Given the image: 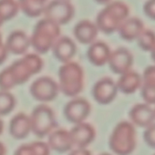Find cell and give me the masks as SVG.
Here are the masks:
<instances>
[{"mask_svg": "<svg viewBox=\"0 0 155 155\" xmlns=\"http://www.w3.org/2000/svg\"><path fill=\"white\" fill-rule=\"evenodd\" d=\"M130 8L123 1H113L108 3L97 15L96 26L99 30L111 34L118 31L121 23L129 18Z\"/></svg>", "mask_w": 155, "mask_h": 155, "instance_id": "cell-2", "label": "cell"}, {"mask_svg": "<svg viewBox=\"0 0 155 155\" xmlns=\"http://www.w3.org/2000/svg\"><path fill=\"white\" fill-rule=\"evenodd\" d=\"M3 130H4V122H3V120H1V118H0V135L2 134Z\"/></svg>", "mask_w": 155, "mask_h": 155, "instance_id": "cell-33", "label": "cell"}, {"mask_svg": "<svg viewBox=\"0 0 155 155\" xmlns=\"http://www.w3.org/2000/svg\"><path fill=\"white\" fill-rule=\"evenodd\" d=\"M68 155H91V152L87 148H76Z\"/></svg>", "mask_w": 155, "mask_h": 155, "instance_id": "cell-30", "label": "cell"}, {"mask_svg": "<svg viewBox=\"0 0 155 155\" xmlns=\"http://www.w3.org/2000/svg\"><path fill=\"white\" fill-rule=\"evenodd\" d=\"M16 106V99L9 91H0V116L9 114Z\"/></svg>", "mask_w": 155, "mask_h": 155, "instance_id": "cell-25", "label": "cell"}, {"mask_svg": "<svg viewBox=\"0 0 155 155\" xmlns=\"http://www.w3.org/2000/svg\"><path fill=\"white\" fill-rule=\"evenodd\" d=\"M42 14L45 18L60 26L70 21L74 15V8L69 0H51L46 4Z\"/></svg>", "mask_w": 155, "mask_h": 155, "instance_id": "cell-7", "label": "cell"}, {"mask_svg": "<svg viewBox=\"0 0 155 155\" xmlns=\"http://www.w3.org/2000/svg\"><path fill=\"white\" fill-rule=\"evenodd\" d=\"M137 42L142 50L150 52L155 47V32L150 29H144L138 37Z\"/></svg>", "mask_w": 155, "mask_h": 155, "instance_id": "cell-26", "label": "cell"}, {"mask_svg": "<svg viewBox=\"0 0 155 155\" xmlns=\"http://www.w3.org/2000/svg\"><path fill=\"white\" fill-rule=\"evenodd\" d=\"M55 58L64 63L71 61L77 52V46L75 42L68 37H59L52 48Z\"/></svg>", "mask_w": 155, "mask_h": 155, "instance_id": "cell-15", "label": "cell"}, {"mask_svg": "<svg viewBox=\"0 0 155 155\" xmlns=\"http://www.w3.org/2000/svg\"><path fill=\"white\" fill-rule=\"evenodd\" d=\"M48 145L49 149L61 153L67 152L74 147L69 131L64 129L54 130L48 135Z\"/></svg>", "mask_w": 155, "mask_h": 155, "instance_id": "cell-17", "label": "cell"}, {"mask_svg": "<svg viewBox=\"0 0 155 155\" xmlns=\"http://www.w3.org/2000/svg\"><path fill=\"white\" fill-rule=\"evenodd\" d=\"M153 111H154V117H155V108L153 109Z\"/></svg>", "mask_w": 155, "mask_h": 155, "instance_id": "cell-39", "label": "cell"}, {"mask_svg": "<svg viewBox=\"0 0 155 155\" xmlns=\"http://www.w3.org/2000/svg\"><path fill=\"white\" fill-rule=\"evenodd\" d=\"M101 155H110V154H109V153H102V154H101Z\"/></svg>", "mask_w": 155, "mask_h": 155, "instance_id": "cell-38", "label": "cell"}, {"mask_svg": "<svg viewBox=\"0 0 155 155\" xmlns=\"http://www.w3.org/2000/svg\"><path fill=\"white\" fill-rule=\"evenodd\" d=\"M48 0H18L19 8L28 17L36 18L43 13Z\"/></svg>", "mask_w": 155, "mask_h": 155, "instance_id": "cell-23", "label": "cell"}, {"mask_svg": "<svg viewBox=\"0 0 155 155\" xmlns=\"http://www.w3.org/2000/svg\"><path fill=\"white\" fill-rule=\"evenodd\" d=\"M99 29L96 24L89 19H82L74 27L73 33L78 41L85 45L93 43L98 36Z\"/></svg>", "mask_w": 155, "mask_h": 155, "instance_id": "cell-16", "label": "cell"}, {"mask_svg": "<svg viewBox=\"0 0 155 155\" xmlns=\"http://www.w3.org/2000/svg\"><path fill=\"white\" fill-rule=\"evenodd\" d=\"M0 155H6V147L2 142H0Z\"/></svg>", "mask_w": 155, "mask_h": 155, "instance_id": "cell-32", "label": "cell"}, {"mask_svg": "<svg viewBox=\"0 0 155 155\" xmlns=\"http://www.w3.org/2000/svg\"><path fill=\"white\" fill-rule=\"evenodd\" d=\"M60 26L48 19H40L35 26L30 37V45L39 54H45L52 49L55 42L60 37Z\"/></svg>", "mask_w": 155, "mask_h": 155, "instance_id": "cell-4", "label": "cell"}, {"mask_svg": "<svg viewBox=\"0 0 155 155\" xmlns=\"http://www.w3.org/2000/svg\"><path fill=\"white\" fill-rule=\"evenodd\" d=\"M134 125L129 121H121L116 125L110 137V150L117 155H130L137 144Z\"/></svg>", "mask_w": 155, "mask_h": 155, "instance_id": "cell-5", "label": "cell"}, {"mask_svg": "<svg viewBox=\"0 0 155 155\" xmlns=\"http://www.w3.org/2000/svg\"><path fill=\"white\" fill-rule=\"evenodd\" d=\"M59 91L67 97L76 98L84 88V71L77 62L64 63L58 69Z\"/></svg>", "mask_w": 155, "mask_h": 155, "instance_id": "cell-3", "label": "cell"}, {"mask_svg": "<svg viewBox=\"0 0 155 155\" xmlns=\"http://www.w3.org/2000/svg\"><path fill=\"white\" fill-rule=\"evenodd\" d=\"M141 76L132 70H130L120 76L116 82L118 91L124 94H133L141 86Z\"/></svg>", "mask_w": 155, "mask_h": 155, "instance_id": "cell-21", "label": "cell"}, {"mask_svg": "<svg viewBox=\"0 0 155 155\" xmlns=\"http://www.w3.org/2000/svg\"><path fill=\"white\" fill-rule=\"evenodd\" d=\"M154 155H155V154H154Z\"/></svg>", "mask_w": 155, "mask_h": 155, "instance_id": "cell-40", "label": "cell"}, {"mask_svg": "<svg viewBox=\"0 0 155 155\" xmlns=\"http://www.w3.org/2000/svg\"><path fill=\"white\" fill-rule=\"evenodd\" d=\"M3 23H4V20L1 18V17H0V27L2 26V24H3Z\"/></svg>", "mask_w": 155, "mask_h": 155, "instance_id": "cell-37", "label": "cell"}, {"mask_svg": "<svg viewBox=\"0 0 155 155\" xmlns=\"http://www.w3.org/2000/svg\"><path fill=\"white\" fill-rule=\"evenodd\" d=\"M111 50L110 47L103 41H94L87 50L88 59L97 67L108 64Z\"/></svg>", "mask_w": 155, "mask_h": 155, "instance_id": "cell-18", "label": "cell"}, {"mask_svg": "<svg viewBox=\"0 0 155 155\" xmlns=\"http://www.w3.org/2000/svg\"><path fill=\"white\" fill-rule=\"evenodd\" d=\"M30 117L31 132L38 138L48 136L57 126L56 117L53 110L45 104L37 106Z\"/></svg>", "mask_w": 155, "mask_h": 155, "instance_id": "cell-6", "label": "cell"}, {"mask_svg": "<svg viewBox=\"0 0 155 155\" xmlns=\"http://www.w3.org/2000/svg\"><path fill=\"white\" fill-rule=\"evenodd\" d=\"M144 24L139 18H128L120 26L118 32L120 37L127 41H132L138 38L144 30Z\"/></svg>", "mask_w": 155, "mask_h": 155, "instance_id": "cell-20", "label": "cell"}, {"mask_svg": "<svg viewBox=\"0 0 155 155\" xmlns=\"http://www.w3.org/2000/svg\"><path fill=\"white\" fill-rule=\"evenodd\" d=\"M59 92L58 83L49 77H40L30 87L31 96L40 102H49L55 100Z\"/></svg>", "mask_w": 155, "mask_h": 155, "instance_id": "cell-8", "label": "cell"}, {"mask_svg": "<svg viewBox=\"0 0 155 155\" xmlns=\"http://www.w3.org/2000/svg\"><path fill=\"white\" fill-rule=\"evenodd\" d=\"M8 49L5 46V44L3 43L2 45H0V65L3 64L8 57Z\"/></svg>", "mask_w": 155, "mask_h": 155, "instance_id": "cell-31", "label": "cell"}, {"mask_svg": "<svg viewBox=\"0 0 155 155\" xmlns=\"http://www.w3.org/2000/svg\"><path fill=\"white\" fill-rule=\"evenodd\" d=\"M3 44V41H2V35L1 33H0V45H2Z\"/></svg>", "mask_w": 155, "mask_h": 155, "instance_id": "cell-36", "label": "cell"}, {"mask_svg": "<svg viewBox=\"0 0 155 155\" xmlns=\"http://www.w3.org/2000/svg\"><path fill=\"white\" fill-rule=\"evenodd\" d=\"M42 67L43 61L38 54H26L0 72V90L9 91L15 86L27 82L41 71Z\"/></svg>", "mask_w": 155, "mask_h": 155, "instance_id": "cell-1", "label": "cell"}, {"mask_svg": "<svg viewBox=\"0 0 155 155\" xmlns=\"http://www.w3.org/2000/svg\"><path fill=\"white\" fill-rule=\"evenodd\" d=\"M130 118L131 123L140 128H147L151 125L155 120L153 109L146 103H139L134 105L130 110Z\"/></svg>", "mask_w": 155, "mask_h": 155, "instance_id": "cell-13", "label": "cell"}, {"mask_svg": "<svg viewBox=\"0 0 155 155\" xmlns=\"http://www.w3.org/2000/svg\"><path fill=\"white\" fill-rule=\"evenodd\" d=\"M141 84L155 87V65L149 66L145 68L141 77Z\"/></svg>", "mask_w": 155, "mask_h": 155, "instance_id": "cell-27", "label": "cell"}, {"mask_svg": "<svg viewBox=\"0 0 155 155\" xmlns=\"http://www.w3.org/2000/svg\"><path fill=\"white\" fill-rule=\"evenodd\" d=\"M146 143L152 149H155V123H152L145 129L143 134Z\"/></svg>", "mask_w": 155, "mask_h": 155, "instance_id": "cell-28", "label": "cell"}, {"mask_svg": "<svg viewBox=\"0 0 155 155\" xmlns=\"http://www.w3.org/2000/svg\"><path fill=\"white\" fill-rule=\"evenodd\" d=\"M49 147L44 141H33L19 146L14 155H49Z\"/></svg>", "mask_w": 155, "mask_h": 155, "instance_id": "cell-22", "label": "cell"}, {"mask_svg": "<svg viewBox=\"0 0 155 155\" xmlns=\"http://www.w3.org/2000/svg\"><path fill=\"white\" fill-rule=\"evenodd\" d=\"M150 56H151V58L153 60V62L155 63V47L152 48V50L150 51Z\"/></svg>", "mask_w": 155, "mask_h": 155, "instance_id": "cell-34", "label": "cell"}, {"mask_svg": "<svg viewBox=\"0 0 155 155\" xmlns=\"http://www.w3.org/2000/svg\"><path fill=\"white\" fill-rule=\"evenodd\" d=\"M98 3H101V4H108L110 2V0H95Z\"/></svg>", "mask_w": 155, "mask_h": 155, "instance_id": "cell-35", "label": "cell"}, {"mask_svg": "<svg viewBox=\"0 0 155 155\" xmlns=\"http://www.w3.org/2000/svg\"><path fill=\"white\" fill-rule=\"evenodd\" d=\"M9 132L17 140L27 138L31 132L30 117L22 112L15 115L9 123Z\"/></svg>", "mask_w": 155, "mask_h": 155, "instance_id": "cell-19", "label": "cell"}, {"mask_svg": "<svg viewBox=\"0 0 155 155\" xmlns=\"http://www.w3.org/2000/svg\"><path fill=\"white\" fill-rule=\"evenodd\" d=\"M108 64L112 72L120 76L131 70L133 55L126 48H119L114 51H111Z\"/></svg>", "mask_w": 155, "mask_h": 155, "instance_id": "cell-11", "label": "cell"}, {"mask_svg": "<svg viewBox=\"0 0 155 155\" xmlns=\"http://www.w3.org/2000/svg\"><path fill=\"white\" fill-rule=\"evenodd\" d=\"M73 146L77 148H87L95 139L96 131L92 125L86 122L75 124L69 130Z\"/></svg>", "mask_w": 155, "mask_h": 155, "instance_id": "cell-12", "label": "cell"}, {"mask_svg": "<svg viewBox=\"0 0 155 155\" xmlns=\"http://www.w3.org/2000/svg\"><path fill=\"white\" fill-rule=\"evenodd\" d=\"M145 15L152 20H155V0H147L143 5Z\"/></svg>", "mask_w": 155, "mask_h": 155, "instance_id": "cell-29", "label": "cell"}, {"mask_svg": "<svg viewBox=\"0 0 155 155\" xmlns=\"http://www.w3.org/2000/svg\"><path fill=\"white\" fill-rule=\"evenodd\" d=\"M91 106L90 102L83 99L76 97L68 102L64 108V115L66 119L74 123H81L90 116Z\"/></svg>", "mask_w": 155, "mask_h": 155, "instance_id": "cell-9", "label": "cell"}, {"mask_svg": "<svg viewBox=\"0 0 155 155\" xmlns=\"http://www.w3.org/2000/svg\"><path fill=\"white\" fill-rule=\"evenodd\" d=\"M18 10L19 5L16 0H0V17L4 22L13 18Z\"/></svg>", "mask_w": 155, "mask_h": 155, "instance_id": "cell-24", "label": "cell"}, {"mask_svg": "<svg viewBox=\"0 0 155 155\" xmlns=\"http://www.w3.org/2000/svg\"><path fill=\"white\" fill-rule=\"evenodd\" d=\"M118 91L116 82L110 78L105 77L95 83L92 89V95L98 103L107 105L115 100Z\"/></svg>", "mask_w": 155, "mask_h": 155, "instance_id": "cell-10", "label": "cell"}, {"mask_svg": "<svg viewBox=\"0 0 155 155\" xmlns=\"http://www.w3.org/2000/svg\"><path fill=\"white\" fill-rule=\"evenodd\" d=\"M5 46L8 53L15 55L25 54L30 45V38L22 30H15L8 37Z\"/></svg>", "mask_w": 155, "mask_h": 155, "instance_id": "cell-14", "label": "cell"}]
</instances>
